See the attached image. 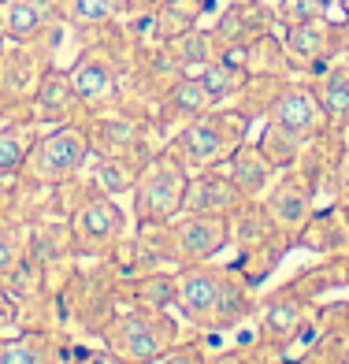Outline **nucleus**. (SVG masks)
Instances as JSON below:
<instances>
[{
  "mask_svg": "<svg viewBox=\"0 0 349 364\" xmlns=\"http://www.w3.org/2000/svg\"><path fill=\"white\" fill-rule=\"evenodd\" d=\"M175 309L178 316L193 323L205 335H227V331L242 327L245 320H253L257 297L253 287L235 272L223 268V264H182L175 268Z\"/></svg>",
  "mask_w": 349,
  "mask_h": 364,
  "instance_id": "nucleus-1",
  "label": "nucleus"
},
{
  "mask_svg": "<svg viewBox=\"0 0 349 364\" xmlns=\"http://www.w3.org/2000/svg\"><path fill=\"white\" fill-rule=\"evenodd\" d=\"M249 130H253V119H245L235 105H215L201 115H193L190 123L175 127L168 134V149L190 171H205V168H220L249 138Z\"/></svg>",
  "mask_w": 349,
  "mask_h": 364,
  "instance_id": "nucleus-2",
  "label": "nucleus"
},
{
  "mask_svg": "<svg viewBox=\"0 0 349 364\" xmlns=\"http://www.w3.org/2000/svg\"><path fill=\"white\" fill-rule=\"evenodd\" d=\"M90 160H93V145L86 134V123L82 119L56 123L38 134L34 149L26 153L19 178L26 186H63V182H71L86 171Z\"/></svg>",
  "mask_w": 349,
  "mask_h": 364,
  "instance_id": "nucleus-3",
  "label": "nucleus"
},
{
  "mask_svg": "<svg viewBox=\"0 0 349 364\" xmlns=\"http://www.w3.org/2000/svg\"><path fill=\"white\" fill-rule=\"evenodd\" d=\"M186 182H190L186 164H182L168 145L156 149V153L141 164L138 182H134V190H130V216L138 223H171L182 212Z\"/></svg>",
  "mask_w": 349,
  "mask_h": 364,
  "instance_id": "nucleus-4",
  "label": "nucleus"
},
{
  "mask_svg": "<svg viewBox=\"0 0 349 364\" xmlns=\"http://www.w3.org/2000/svg\"><path fill=\"white\" fill-rule=\"evenodd\" d=\"M178 338H182L178 320L171 312H153V309H123L101 331V346L115 357H123L127 364L153 360Z\"/></svg>",
  "mask_w": 349,
  "mask_h": 364,
  "instance_id": "nucleus-5",
  "label": "nucleus"
},
{
  "mask_svg": "<svg viewBox=\"0 0 349 364\" xmlns=\"http://www.w3.org/2000/svg\"><path fill=\"white\" fill-rule=\"evenodd\" d=\"M75 257H112V250L130 235V216L119 197L90 193L63 216Z\"/></svg>",
  "mask_w": 349,
  "mask_h": 364,
  "instance_id": "nucleus-6",
  "label": "nucleus"
},
{
  "mask_svg": "<svg viewBox=\"0 0 349 364\" xmlns=\"http://www.w3.org/2000/svg\"><path fill=\"white\" fill-rule=\"evenodd\" d=\"M316 320V301L294 294V290H272L268 297H257L253 309V327H257V346L260 350L286 353L301 346Z\"/></svg>",
  "mask_w": 349,
  "mask_h": 364,
  "instance_id": "nucleus-7",
  "label": "nucleus"
},
{
  "mask_svg": "<svg viewBox=\"0 0 349 364\" xmlns=\"http://www.w3.org/2000/svg\"><path fill=\"white\" fill-rule=\"evenodd\" d=\"M279 34H282V45H286V56H290V71L297 78L320 75L331 60L349 53L345 26L335 23L331 15L312 19V23H297V26H279Z\"/></svg>",
  "mask_w": 349,
  "mask_h": 364,
  "instance_id": "nucleus-8",
  "label": "nucleus"
},
{
  "mask_svg": "<svg viewBox=\"0 0 349 364\" xmlns=\"http://www.w3.org/2000/svg\"><path fill=\"white\" fill-rule=\"evenodd\" d=\"M48 60L38 45H15L0 53V119H30V101L48 68Z\"/></svg>",
  "mask_w": 349,
  "mask_h": 364,
  "instance_id": "nucleus-9",
  "label": "nucleus"
},
{
  "mask_svg": "<svg viewBox=\"0 0 349 364\" xmlns=\"http://www.w3.org/2000/svg\"><path fill=\"white\" fill-rule=\"evenodd\" d=\"M168 242H171L175 268H182V264H201V260H215L223 250H230V227H227V216L178 212L168 223Z\"/></svg>",
  "mask_w": 349,
  "mask_h": 364,
  "instance_id": "nucleus-10",
  "label": "nucleus"
},
{
  "mask_svg": "<svg viewBox=\"0 0 349 364\" xmlns=\"http://www.w3.org/2000/svg\"><path fill=\"white\" fill-rule=\"evenodd\" d=\"M260 205L268 208L272 223L282 230V235L294 238L297 230H301V223L312 216V208L320 205V193H316V186L297 168H286V171L275 175V182L268 190H264Z\"/></svg>",
  "mask_w": 349,
  "mask_h": 364,
  "instance_id": "nucleus-11",
  "label": "nucleus"
},
{
  "mask_svg": "<svg viewBox=\"0 0 349 364\" xmlns=\"http://www.w3.org/2000/svg\"><path fill=\"white\" fill-rule=\"evenodd\" d=\"M208 4L212 0H156L145 15L127 19V23L138 45H168L171 38L201 26L208 15Z\"/></svg>",
  "mask_w": 349,
  "mask_h": 364,
  "instance_id": "nucleus-12",
  "label": "nucleus"
},
{
  "mask_svg": "<svg viewBox=\"0 0 349 364\" xmlns=\"http://www.w3.org/2000/svg\"><path fill=\"white\" fill-rule=\"evenodd\" d=\"M208 30L215 45H220V53L249 45L253 38L268 34V30H279L275 4H268V0H227V8L208 23Z\"/></svg>",
  "mask_w": 349,
  "mask_h": 364,
  "instance_id": "nucleus-13",
  "label": "nucleus"
},
{
  "mask_svg": "<svg viewBox=\"0 0 349 364\" xmlns=\"http://www.w3.org/2000/svg\"><path fill=\"white\" fill-rule=\"evenodd\" d=\"M30 119L38 127H56V123H75V119H86V108H82L78 93L68 78V68L60 63H48L38 90H34V101H30Z\"/></svg>",
  "mask_w": 349,
  "mask_h": 364,
  "instance_id": "nucleus-14",
  "label": "nucleus"
},
{
  "mask_svg": "<svg viewBox=\"0 0 349 364\" xmlns=\"http://www.w3.org/2000/svg\"><path fill=\"white\" fill-rule=\"evenodd\" d=\"M268 123L282 127V130H290V134L297 138H312V134H320V130H327V119H323V108L320 101H316V93L308 86V78H294L286 90H282V97L272 105V112L264 115Z\"/></svg>",
  "mask_w": 349,
  "mask_h": 364,
  "instance_id": "nucleus-15",
  "label": "nucleus"
},
{
  "mask_svg": "<svg viewBox=\"0 0 349 364\" xmlns=\"http://www.w3.org/2000/svg\"><path fill=\"white\" fill-rule=\"evenodd\" d=\"M242 201H249V197L230 182V175L223 168H205V171H190L182 212H197V216H230Z\"/></svg>",
  "mask_w": 349,
  "mask_h": 364,
  "instance_id": "nucleus-16",
  "label": "nucleus"
},
{
  "mask_svg": "<svg viewBox=\"0 0 349 364\" xmlns=\"http://www.w3.org/2000/svg\"><path fill=\"white\" fill-rule=\"evenodd\" d=\"M215 108V101L208 97V90L197 82V75H178L171 78L168 86H163V93L156 97V105H153V119L156 127L163 130V134H171L175 127L182 123H190L193 115H201Z\"/></svg>",
  "mask_w": 349,
  "mask_h": 364,
  "instance_id": "nucleus-17",
  "label": "nucleus"
},
{
  "mask_svg": "<svg viewBox=\"0 0 349 364\" xmlns=\"http://www.w3.org/2000/svg\"><path fill=\"white\" fill-rule=\"evenodd\" d=\"M290 245L301 253H312V257L349 253V223L342 216V205H335V201L316 205L312 216L301 223V230L290 238Z\"/></svg>",
  "mask_w": 349,
  "mask_h": 364,
  "instance_id": "nucleus-18",
  "label": "nucleus"
},
{
  "mask_svg": "<svg viewBox=\"0 0 349 364\" xmlns=\"http://www.w3.org/2000/svg\"><path fill=\"white\" fill-rule=\"evenodd\" d=\"M56 23V0H4L0 4V30L15 45H38Z\"/></svg>",
  "mask_w": 349,
  "mask_h": 364,
  "instance_id": "nucleus-19",
  "label": "nucleus"
},
{
  "mask_svg": "<svg viewBox=\"0 0 349 364\" xmlns=\"http://www.w3.org/2000/svg\"><path fill=\"white\" fill-rule=\"evenodd\" d=\"M282 290H294V294L308 297V301H316V305L327 301V297L338 294V290H349L345 253H331V257H320V260L305 264V268L297 272L294 279H286V283H282Z\"/></svg>",
  "mask_w": 349,
  "mask_h": 364,
  "instance_id": "nucleus-20",
  "label": "nucleus"
},
{
  "mask_svg": "<svg viewBox=\"0 0 349 364\" xmlns=\"http://www.w3.org/2000/svg\"><path fill=\"white\" fill-rule=\"evenodd\" d=\"M220 168L230 175V182L249 197V201H257V197H264V190L275 182V175H279V168L260 153V145L253 141V138H245L235 153H230Z\"/></svg>",
  "mask_w": 349,
  "mask_h": 364,
  "instance_id": "nucleus-21",
  "label": "nucleus"
},
{
  "mask_svg": "<svg viewBox=\"0 0 349 364\" xmlns=\"http://www.w3.org/2000/svg\"><path fill=\"white\" fill-rule=\"evenodd\" d=\"M308 86L316 93V101L323 108L327 127L349 130V56L331 60L320 75L308 78Z\"/></svg>",
  "mask_w": 349,
  "mask_h": 364,
  "instance_id": "nucleus-22",
  "label": "nucleus"
},
{
  "mask_svg": "<svg viewBox=\"0 0 349 364\" xmlns=\"http://www.w3.org/2000/svg\"><path fill=\"white\" fill-rule=\"evenodd\" d=\"M220 56L230 60L235 68H242L245 75H294V71H290L286 45H282L279 30H268V34L253 38L249 45L227 48V53H220Z\"/></svg>",
  "mask_w": 349,
  "mask_h": 364,
  "instance_id": "nucleus-23",
  "label": "nucleus"
},
{
  "mask_svg": "<svg viewBox=\"0 0 349 364\" xmlns=\"http://www.w3.org/2000/svg\"><path fill=\"white\" fill-rule=\"evenodd\" d=\"M127 309H153V312H171L175 309V272L168 268H149V272H134L130 279L119 283Z\"/></svg>",
  "mask_w": 349,
  "mask_h": 364,
  "instance_id": "nucleus-24",
  "label": "nucleus"
},
{
  "mask_svg": "<svg viewBox=\"0 0 349 364\" xmlns=\"http://www.w3.org/2000/svg\"><path fill=\"white\" fill-rule=\"evenodd\" d=\"M0 364H60V342L45 327H15L0 338Z\"/></svg>",
  "mask_w": 349,
  "mask_h": 364,
  "instance_id": "nucleus-25",
  "label": "nucleus"
},
{
  "mask_svg": "<svg viewBox=\"0 0 349 364\" xmlns=\"http://www.w3.org/2000/svg\"><path fill=\"white\" fill-rule=\"evenodd\" d=\"M60 23L71 30V34H97L112 23L127 19V0H56Z\"/></svg>",
  "mask_w": 349,
  "mask_h": 364,
  "instance_id": "nucleus-26",
  "label": "nucleus"
},
{
  "mask_svg": "<svg viewBox=\"0 0 349 364\" xmlns=\"http://www.w3.org/2000/svg\"><path fill=\"white\" fill-rule=\"evenodd\" d=\"M227 227H230V250H235V253L257 250V245H264V242H272V238L282 235V230L272 223L268 208L260 205V197H257V201H242V205L227 216ZM286 238H290V235H286Z\"/></svg>",
  "mask_w": 349,
  "mask_h": 364,
  "instance_id": "nucleus-27",
  "label": "nucleus"
},
{
  "mask_svg": "<svg viewBox=\"0 0 349 364\" xmlns=\"http://www.w3.org/2000/svg\"><path fill=\"white\" fill-rule=\"evenodd\" d=\"M294 78H297V75H245L242 90L235 93V101H230V105H235V108L245 115V119L260 123Z\"/></svg>",
  "mask_w": 349,
  "mask_h": 364,
  "instance_id": "nucleus-28",
  "label": "nucleus"
},
{
  "mask_svg": "<svg viewBox=\"0 0 349 364\" xmlns=\"http://www.w3.org/2000/svg\"><path fill=\"white\" fill-rule=\"evenodd\" d=\"M141 171V160H127V156H93L86 164V182L97 193H108V197H130Z\"/></svg>",
  "mask_w": 349,
  "mask_h": 364,
  "instance_id": "nucleus-29",
  "label": "nucleus"
},
{
  "mask_svg": "<svg viewBox=\"0 0 349 364\" xmlns=\"http://www.w3.org/2000/svg\"><path fill=\"white\" fill-rule=\"evenodd\" d=\"M163 53L171 56V63L178 68V75H197L201 68H208V63L220 56V45H215L212 30L201 23V26L186 30V34L171 38L168 45H163Z\"/></svg>",
  "mask_w": 349,
  "mask_h": 364,
  "instance_id": "nucleus-30",
  "label": "nucleus"
},
{
  "mask_svg": "<svg viewBox=\"0 0 349 364\" xmlns=\"http://www.w3.org/2000/svg\"><path fill=\"white\" fill-rule=\"evenodd\" d=\"M41 130L34 119H0V178H19Z\"/></svg>",
  "mask_w": 349,
  "mask_h": 364,
  "instance_id": "nucleus-31",
  "label": "nucleus"
},
{
  "mask_svg": "<svg viewBox=\"0 0 349 364\" xmlns=\"http://www.w3.org/2000/svg\"><path fill=\"white\" fill-rule=\"evenodd\" d=\"M286 253H294V245H290V238L286 235H279V238H272V242H264V245H257V250H245V253H238L235 257V268L249 287H264L268 279L275 275V268L282 260H286Z\"/></svg>",
  "mask_w": 349,
  "mask_h": 364,
  "instance_id": "nucleus-32",
  "label": "nucleus"
},
{
  "mask_svg": "<svg viewBox=\"0 0 349 364\" xmlns=\"http://www.w3.org/2000/svg\"><path fill=\"white\" fill-rule=\"evenodd\" d=\"M253 141L260 145V153L268 156L279 171L294 168L297 156H301V145H305V138H297V134H290V130H282V127H275L268 119H260V130H257Z\"/></svg>",
  "mask_w": 349,
  "mask_h": 364,
  "instance_id": "nucleus-33",
  "label": "nucleus"
},
{
  "mask_svg": "<svg viewBox=\"0 0 349 364\" xmlns=\"http://www.w3.org/2000/svg\"><path fill=\"white\" fill-rule=\"evenodd\" d=\"M197 82H201V86L208 90V97H212L215 105H230V101H235V93L242 90V82H245V71L235 68L230 60L215 56L208 68L197 71Z\"/></svg>",
  "mask_w": 349,
  "mask_h": 364,
  "instance_id": "nucleus-34",
  "label": "nucleus"
},
{
  "mask_svg": "<svg viewBox=\"0 0 349 364\" xmlns=\"http://www.w3.org/2000/svg\"><path fill=\"white\" fill-rule=\"evenodd\" d=\"M26 257H30L26 223L15 220V216H0V283H4Z\"/></svg>",
  "mask_w": 349,
  "mask_h": 364,
  "instance_id": "nucleus-35",
  "label": "nucleus"
},
{
  "mask_svg": "<svg viewBox=\"0 0 349 364\" xmlns=\"http://www.w3.org/2000/svg\"><path fill=\"white\" fill-rule=\"evenodd\" d=\"M335 0H275V19L279 26H297V23H312L331 15Z\"/></svg>",
  "mask_w": 349,
  "mask_h": 364,
  "instance_id": "nucleus-36",
  "label": "nucleus"
},
{
  "mask_svg": "<svg viewBox=\"0 0 349 364\" xmlns=\"http://www.w3.org/2000/svg\"><path fill=\"white\" fill-rule=\"evenodd\" d=\"M205 342L197 338V342H175V346H168L160 357H153V360H145V364H205Z\"/></svg>",
  "mask_w": 349,
  "mask_h": 364,
  "instance_id": "nucleus-37",
  "label": "nucleus"
},
{
  "mask_svg": "<svg viewBox=\"0 0 349 364\" xmlns=\"http://www.w3.org/2000/svg\"><path fill=\"white\" fill-rule=\"evenodd\" d=\"M327 197L335 205H349V141L342 149V156L335 160V171L327 178Z\"/></svg>",
  "mask_w": 349,
  "mask_h": 364,
  "instance_id": "nucleus-38",
  "label": "nucleus"
},
{
  "mask_svg": "<svg viewBox=\"0 0 349 364\" xmlns=\"http://www.w3.org/2000/svg\"><path fill=\"white\" fill-rule=\"evenodd\" d=\"M260 346H230V350H208L205 364H264V357L257 353Z\"/></svg>",
  "mask_w": 349,
  "mask_h": 364,
  "instance_id": "nucleus-39",
  "label": "nucleus"
},
{
  "mask_svg": "<svg viewBox=\"0 0 349 364\" xmlns=\"http://www.w3.org/2000/svg\"><path fill=\"white\" fill-rule=\"evenodd\" d=\"M15 327H19V305H15V297L8 294V287L0 283V338L11 335Z\"/></svg>",
  "mask_w": 349,
  "mask_h": 364,
  "instance_id": "nucleus-40",
  "label": "nucleus"
},
{
  "mask_svg": "<svg viewBox=\"0 0 349 364\" xmlns=\"http://www.w3.org/2000/svg\"><path fill=\"white\" fill-rule=\"evenodd\" d=\"M15 186H19V178H0V216H11Z\"/></svg>",
  "mask_w": 349,
  "mask_h": 364,
  "instance_id": "nucleus-41",
  "label": "nucleus"
},
{
  "mask_svg": "<svg viewBox=\"0 0 349 364\" xmlns=\"http://www.w3.org/2000/svg\"><path fill=\"white\" fill-rule=\"evenodd\" d=\"M82 364H127V360L115 357L112 350H104V346H101V350H90L86 357H82Z\"/></svg>",
  "mask_w": 349,
  "mask_h": 364,
  "instance_id": "nucleus-42",
  "label": "nucleus"
},
{
  "mask_svg": "<svg viewBox=\"0 0 349 364\" xmlns=\"http://www.w3.org/2000/svg\"><path fill=\"white\" fill-rule=\"evenodd\" d=\"M338 11H342V26H345V34H349V0H338Z\"/></svg>",
  "mask_w": 349,
  "mask_h": 364,
  "instance_id": "nucleus-43",
  "label": "nucleus"
},
{
  "mask_svg": "<svg viewBox=\"0 0 349 364\" xmlns=\"http://www.w3.org/2000/svg\"><path fill=\"white\" fill-rule=\"evenodd\" d=\"M272 364H297V360H290V357H282V360H272Z\"/></svg>",
  "mask_w": 349,
  "mask_h": 364,
  "instance_id": "nucleus-44",
  "label": "nucleus"
},
{
  "mask_svg": "<svg viewBox=\"0 0 349 364\" xmlns=\"http://www.w3.org/2000/svg\"><path fill=\"white\" fill-rule=\"evenodd\" d=\"M342 216H345V223H349V205H342Z\"/></svg>",
  "mask_w": 349,
  "mask_h": 364,
  "instance_id": "nucleus-45",
  "label": "nucleus"
},
{
  "mask_svg": "<svg viewBox=\"0 0 349 364\" xmlns=\"http://www.w3.org/2000/svg\"><path fill=\"white\" fill-rule=\"evenodd\" d=\"M345 268H349V253H345Z\"/></svg>",
  "mask_w": 349,
  "mask_h": 364,
  "instance_id": "nucleus-46",
  "label": "nucleus"
},
{
  "mask_svg": "<svg viewBox=\"0 0 349 364\" xmlns=\"http://www.w3.org/2000/svg\"><path fill=\"white\" fill-rule=\"evenodd\" d=\"M268 4H275V0H268Z\"/></svg>",
  "mask_w": 349,
  "mask_h": 364,
  "instance_id": "nucleus-47",
  "label": "nucleus"
},
{
  "mask_svg": "<svg viewBox=\"0 0 349 364\" xmlns=\"http://www.w3.org/2000/svg\"><path fill=\"white\" fill-rule=\"evenodd\" d=\"M0 4H4V0H0Z\"/></svg>",
  "mask_w": 349,
  "mask_h": 364,
  "instance_id": "nucleus-48",
  "label": "nucleus"
}]
</instances>
